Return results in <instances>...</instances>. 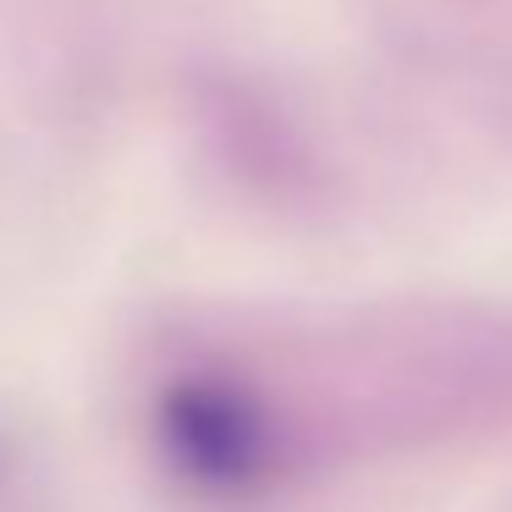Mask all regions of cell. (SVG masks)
<instances>
[{"instance_id": "1", "label": "cell", "mask_w": 512, "mask_h": 512, "mask_svg": "<svg viewBox=\"0 0 512 512\" xmlns=\"http://www.w3.org/2000/svg\"><path fill=\"white\" fill-rule=\"evenodd\" d=\"M149 435L160 463L204 496H248L281 463L270 402L226 369H166L149 397Z\"/></svg>"}]
</instances>
